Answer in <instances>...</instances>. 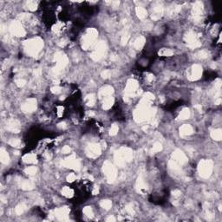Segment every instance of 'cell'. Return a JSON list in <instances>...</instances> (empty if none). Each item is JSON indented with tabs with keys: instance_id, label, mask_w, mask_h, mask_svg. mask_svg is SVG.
I'll list each match as a JSON object with an SVG mask.
<instances>
[{
	"instance_id": "7",
	"label": "cell",
	"mask_w": 222,
	"mask_h": 222,
	"mask_svg": "<svg viewBox=\"0 0 222 222\" xmlns=\"http://www.w3.org/2000/svg\"><path fill=\"white\" fill-rule=\"evenodd\" d=\"M107 49H108L107 44L104 41H101L100 43H98V44L97 45V47H96V49H94V51L90 54V57L94 61H99L106 54Z\"/></svg>"
},
{
	"instance_id": "28",
	"label": "cell",
	"mask_w": 222,
	"mask_h": 222,
	"mask_svg": "<svg viewBox=\"0 0 222 222\" xmlns=\"http://www.w3.org/2000/svg\"><path fill=\"white\" fill-rule=\"evenodd\" d=\"M23 161L25 163H35L37 162V157L34 154H26L23 157Z\"/></svg>"
},
{
	"instance_id": "55",
	"label": "cell",
	"mask_w": 222,
	"mask_h": 222,
	"mask_svg": "<svg viewBox=\"0 0 222 222\" xmlns=\"http://www.w3.org/2000/svg\"><path fill=\"white\" fill-rule=\"evenodd\" d=\"M41 75H42V70H41L40 69H37V70H34V75H35L36 77H38V76H40Z\"/></svg>"
},
{
	"instance_id": "36",
	"label": "cell",
	"mask_w": 222,
	"mask_h": 222,
	"mask_svg": "<svg viewBox=\"0 0 222 222\" xmlns=\"http://www.w3.org/2000/svg\"><path fill=\"white\" fill-rule=\"evenodd\" d=\"M101 206L105 210H109L112 206V202L109 199H104L101 201Z\"/></svg>"
},
{
	"instance_id": "20",
	"label": "cell",
	"mask_w": 222,
	"mask_h": 222,
	"mask_svg": "<svg viewBox=\"0 0 222 222\" xmlns=\"http://www.w3.org/2000/svg\"><path fill=\"white\" fill-rule=\"evenodd\" d=\"M114 93V89L111 86H105L103 88H101L99 91L98 97L99 98H106L108 97H110L112 94Z\"/></svg>"
},
{
	"instance_id": "30",
	"label": "cell",
	"mask_w": 222,
	"mask_h": 222,
	"mask_svg": "<svg viewBox=\"0 0 222 222\" xmlns=\"http://www.w3.org/2000/svg\"><path fill=\"white\" fill-rule=\"evenodd\" d=\"M211 136L215 141H221L222 138V130L221 129H214L211 132Z\"/></svg>"
},
{
	"instance_id": "18",
	"label": "cell",
	"mask_w": 222,
	"mask_h": 222,
	"mask_svg": "<svg viewBox=\"0 0 222 222\" xmlns=\"http://www.w3.org/2000/svg\"><path fill=\"white\" fill-rule=\"evenodd\" d=\"M69 213H70V209L67 206H63V207L55 210L53 215H55V217H56L59 221H66Z\"/></svg>"
},
{
	"instance_id": "48",
	"label": "cell",
	"mask_w": 222,
	"mask_h": 222,
	"mask_svg": "<svg viewBox=\"0 0 222 222\" xmlns=\"http://www.w3.org/2000/svg\"><path fill=\"white\" fill-rule=\"evenodd\" d=\"M50 90H51V92H52V93H54V94H59V93L61 92V90H62V88L56 85V86L52 87Z\"/></svg>"
},
{
	"instance_id": "25",
	"label": "cell",
	"mask_w": 222,
	"mask_h": 222,
	"mask_svg": "<svg viewBox=\"0 0 222 222\" xmlns=\"http://www.w3.org/2000/svg\"><path fill=\"white\" fill-rule=\"evenodd\" d=\"M135 12H136L137 17H138L140 19H144V18H146L147 16H148V12H147L146 9L143 8L142 6H137L136 9H135Z\"/></svg>"
},
{
	"instance_id": "52",
	"label": "cell",
	"mask_w": 222,
	"mask_h": 222,
	"mask_svg": "<svg viewBox=\"0 0 222 222\" xmlns=\"http://www.w3.org/2000/svg\"><path fill=\"white\" fill-rule=\"evenodd\" d=\"M30 18V15L29 14H26V13H22L18 16V18L20 20H26Z\"/></svg>"
},
{
	"instance_id": "17",
	"label": "cell",
	"mask_w": 222,
	"mask_h": 222,
	"mask_svg": "<svg viewBox=\"0 0 222 222\" xmlns=\"http://www.w3.org/2000/svg\"><path fill=\"white\" fill-rule=\"evenodd\" d=\"M163 11H164V10H163L162 4H156L154 6L153 10H152L151 18H152L153 20H158V19H160V18L162 17V15H163Z\"/></svg>"
},
{
	"instance_id": "3",
	"label": "cell",
	"mask_w": 222,
	"mask_h": 222,
	"mask_svg": "<svg viewBox=\"0 0 222 222\" xmlns=\"http://www.w3.org/2000/svg\"><path fill=\"white\" fill-rule=\"evenodd\" d=\"M139 85L136 80L135 79H129L127 82L126 89H125V95H124V100L128 101V99L134 97L135 96L138 95L141 91L138 90Z\"/></svg>"
},
{
	"instance_id": "42",
	"label": "cell",
	"mask_w": 222,
	"mask_h": 222,
	"mask_svg": "<svg viewBox=\"0 0 222 222\" xmlns=\"http://www.w3.org/2000/svg\"><path fill=\"white\" fill-rule=\"evenodd\" d=\"M118 130H119L118 126L116 124H113L112 127H111V128H110V130H109V135H112V136H114V135H116L118 133Z\"/></svg>"
},
{
	"instance_id": "32",
	"label": "cell",
	"mask_w": 222,
	"mask_h": 222,
	"mask_svg": "<svg viewBox=\"0 0 222 222\" xmlns=\"http://www.w3.org/2000/svg\"><path fill=\"white\" fill-rule=\"evenodd\" d=\"M85 102L88 106H94V104L96 103V96L94 94H90L86 97L85 98Z\"/></svg>"
},
{
	"instance_id": "2",
	"label": "cell",
	"mask_w": 222,
	"mask_h": 222,
	"mask_svg": "<svg viewBox=\"0 0 222 222\" xmlns=\"http://www.w3.org/2000/svg\"><path fill=\"white\" fill-rule=\"evenodd\" d=\"M55 61L56 62V66L52 70V73L54 76H56L67 66L69 60L68 57L63 52H57L55 54Z\"/></svg>"
},
{
	"instance_id": "63",
	"label": "cell",
	"mask_w": 222,
	"mask_h": 222,
	"mask_svg": "<svg viewBox=\"0 0 222 222\" xmlns=\"http://www.w3.org/2000/svg\"><path fill=\"white\" fill-rule=\"evenodd\" d=\"M89 116H95V114H94L92 111H90V112L89 113Z\"/></svg>"
},
{
	"instance_id": "54",
	"label": "cell",
	"mask_w": 222,
	"mask_h": 222,
	"mask_svg": "<svg viewBox=\"0 0 222 222\" xmlns=\"http://www.w3.org/2000/svg\"><path fill=\"white\" fill-rule=\"evenodd\" d=\"M70 151H71V149H70V148L69 146H64L63 148V149H62V152L63 154H69V153H70Z\"/></svg>"
},
{
	"instance_id": "8",
	"label": "cell",
	"mask_w": 222,
	"mask_h": 222,
	"mask_svg": "<svg viewBox=\"0 0 222 222\" xmlns=\"http://www.w3.org/2000/svg\"><path fill=\"white\" fill-rule=\"evenodd\" d=\"M185 41L187 42V45L192 49H195L201 45V43L199 41L196 33L193 31H189L185 35Z\"/></svg>"
},
{
	"instance_id": "35",
	"label": "cell",
	"mask_w": 222,
	"mask_h": 222,
	"mask_svg": "<svg viewBox=\"0 0 222 222\" xmlns=\"http://www.w3.org/2000/svg\"><path fill=\"white\" fill-rule=\"evenodd\" d=\"M190 116H191L190 110H189L188 109H184L180 112V116H179V118H180V120H187V119H188V118L190 117Z\"/></svg>"
},
{
	"instance_id": "56",
	"label": "cell",
	"mask_w": 222,
	"mask_h": 222,
	"mask_svg": "<svg viewBox=\"0 0 222 222\" xmlns=\"http://www.w3.org/2000/svg\"><path fill=\"white\" fill-rule=\"evenodd\" d=\"M63 113V107H58V111H57L58 116H62Z\"/></svg>"
},
{
	"instance_id": "37",
	"label": "cell",
	"mask_w": 222,
	"mask_h": 222,
	"mask_svg": "<svg viewBox=\"0 0 222 222\" xmlns=\"http://www.w3.org/2000/svg\"><path fill=\"white\" fill-rule=\"evenodd\" d=\"M8 143H9L11 147L18 148V147H20V145H21V141H20L19 139H18V138H11V139L8 142Z\"/></svg>"
},
{
	"instance_id": "27",
	"label": "cell",
	"mask_w": 222,
	"mask_h": 222,
	"mask_svg": "<svg viewBox=\"0 0 222 222\" xmlns=\"http://www.w3.org/2000/svg\"><path fill=\"white\" fill-rule=\"evenodd\" d=\"M115 162L120 168H123L124 166H125V164H126V161H124L123 158L121 156V154H119L118 151L115 154Z\"/></svg>"
},
{
	"instance_id": "61",
	"label": "cell",
	"mask_w": 222,
	"mask_h": 222,
	"mask_svg": "<svg viewBox=\"0 0 222 222\" xmlns=\"http://www.w3.org/2000/svg\"><path fill=\"white\" fill-rule=\"evenodd\" d=\"M221 97H219V98H217L216 100H215V104L220 105V104H221Z\"/></svg>"
},
{
	"instance_id": "10",
	"label": "cell",
	"mask_w": 222,
	"mask_h": 222,
	"mask_svg": "<svg viewBox=\"0 0 222 222\" xmlns=\"http://www.w3.org/2000/svg\"><path fill=\"white\" fill-rule=\"evenodd\" d=\"M85 152H86V154H87L88 157L95 159V158H97L99 155L101 154V147H100L99 144L92 143V144H90L86 148Z\"/></svg>"
},
{
	"instance_id": "4",
	"label": "cell",
	"mask_w": 222,
	"mask_h": 222,
	"mask_svg": "<svg viewBox=\"0 0 222 222\" xmlns=\"http://www.w3.org/2000/svg\"><path fill=\"white\" fill-rule=\"evenodd\" d=\"M214 163L211 160H202L198 166V171L202 178H208L213 172Z\"/></svg>"
},
{
	"instance_id": "59",
	"label": "cell",
	"mask_w": 222,
	"mask_h": 222,
	"mask_svg": "<svg viewBox=\"0 0 222 222\" xmlns=\"http://www.w3.org/2000/svg\"><path fill=\"white\" fill-rule=\"evenodd\" d=\"M66 123H61L58 124V128H66Z\"/></svg>"
},
{
	"instance_id": "6",
	"label": "cell",
	"mask_w": 222,
	"mask_h": 222,
	"mask_svg": "<svg viewBox=\"0 0 222 222\" xmlns=\"http://www.w3.org/2000/svg\"><path fill=\"white\" fill-rule=\"evenodd\" d=\"M102 170L103 173H105L109 183H113L117 176V171L116 167L109 161H105L103 163V167H102Z\"/></svg>"
},
{
	"instance_id": "16",
	"label": "cell",
	"mask_w": 222,
	"mask_h": 222,
	"mask_svg": "<svg viewBox=\"0 0 222 222\" xmlns=\"http://www.w3.org/2000/svg\"><path fill=\"white\" fill-rule=\"evenodd\" d=\"M6 129L13 132V133H18L20 131L21 126H20V123L16 120V119H11L6 123V126H5Z\"/></svg>"
},
{
	"instance_id": "15",
	"label": "cell",
	"mask_w": 222,
	"mask_h": 222,
	"mask_svg": "<svg viewBox=\"0 0 222 222\" xmlns=\"http://www.w3.org/2000/svg\"><path fill=\"white\" fill-rule=\"evenodd\" d=\"M21 109L24 112L31 113L37 109V100L34 98L28 99L25 103L21 106Z\"/></svg>"
},
{
	"instance_id": "47",
	"label": "cell",
	"mask_w": 222,
	"mask_h": 222,
	"mask_svg": "<svg viewBox=\"0 0 222 222\" xmlns=\"http://www.w3.org/2000/svg\"><path fill=\"white\" fill-rule=\"evenodd\" d=\"M62 28H63V24H61V23H58V24H56V25L53 26L52 30H53V31H54V32L57 33V32H59V31L62 30Z\"/></svg>"
},
{
	"instance_id": "14",
	"label": "cell",
	"mask_w": 222,
	"mask_h": 222,
	"mask_svg": "<svg viewBox=\"0 0 222 222\" xmlns=\"http://www.w3.org/2000/svg\"><path fill=\"white\" fill-rule=\"evenodd\" d=\"M203 4L201 2H196L192 9V15L194 17V20H195L196 22H198L199 20H200L201 18V15L203 13Z\"/></svg>"
},
{
	"instance_id": "33",
	"label": "cell",
	"mask_w": 222,
	"mask_h": 222,
	"mask_svg": "<svg viewBox=\"0 0 222 222\" xmlns=\"http://www.w3.org/2000/svg\"><path fill=\"white\" fill-rule=\"evenodd\" d=\"M62 194L63 196L67 198H71L73 195H74V191L73 189H71L70 187H64L62 190Z\"/></svg>"
},
{
	"instance_id": "43",
	"label": "cell",
	"mask_w": 222,
	"mask_h": 222,
	"mask_svg": "<svg viewBox=\"0 0 222 222\" xmlns=\"http://www.w3.org/2000/svg\"><path fill=\"white\" fill-rule=\"evenodd\" d=\"M197 56L199 59H206L208 56V52L205 49H202V50L198 52Z\"/></svg>"
},
{
	"instance_id": "51",
	"label": "cell",
	"mask_w": 222,
	"mask_h": 222,
	"mask_svg": "<svg viewBox=\"0 0 222 222\" xmlns=\"http://www.w3.org/2000/svg\"><path fill=\"white\" fill-rule=\"evenodd\" d=\"M25 83H26V81H25V79H18V80L16 81V84L18 87H24L25 85Z\"/></svg>"
},
{
	"instance_id": "58",
	"label": "cell",
	"mask_w": 222,
	"mask_h": 222,
	"mask_svg": "<svg viewBox=\"0 0 222 222\" xmlns=\"http://www.w3.org/2000/svg\"><path fill=\"white\" fill-rule=\"evenodd\" d=\"M99 192V188L97 186H96L95 187H94V190H93V192H92V194L94 195H97Z\"/></svg>"
},
{
	"instance_id": "9",
	"label": "cell",
	"mask_w": 222,
	"mask_h": 222,
	"mask_svg": "<svg viewBox=\"0 0 222 222\" xmlns=\"http://www.w3.org/2000/svg\"><path fill=\"white\" fill-rule=\"evenodd\" d=\"M10 31L16 37H23L25 35V30L19 21H13L10 25Z\"/></svg>"
},
{
	"instance_id": "1",
	"label": "cell",
	"mask_w": 222,
	"mask_h": 222,
	"mask_svg": "<svg viewBox=\"0 0 222 222\" xmlns=\"http://www.w3.org/2000/svg\"><path fill=\"white\" fill-rule=\"evenodd\" d=\"M25 52L30 56H37L44 46V42L41 38L36 37L28 41H25Z\"/></svg>"
},
{
	"instance_id": "5",
	"label": "cell",
	"mask_w": 222,
	"mask_h": 222,
	"mask_svg": "<svg viewBox=\"0 0 222 222\" xmlns=\"http://www.w3.org/2000/svg\"><path fill=\"white\" fill-rule=\"evenodd\" d=\"M97 35H98V31L96 29L94 28L89 29L82 39V48L84 49H90V47L97 39Z\"/></svg>"
},
{
	"instance_id": "49",
	"label": "cell",
	"mask_w": 222,
	"mask_h": 222,
	"mask_svg": "<svg viewBox=\"0 0 222 222\" xmlns=\"http://www.w3.org/2000/svg\"><path fill=\"white\" fill-rule=\"evenodd\" d=\"M143 98L146 99V100H148V101H152L154 99V96L152 93H150V92H148V93H146V94L144 95Z\"/></svg>"
},
{
	"instance_id": "45",
	"label": "cell",
	"mask_w": 222,
	"mask_h": 222,
	"mask_svg": "<svg viewBox=\"0 0 222 222\" xmlns=\"http://www.w3.org/2000/svg\"><path fill=\"white\" fill-rule=\"evenodd\" d=\"M125 210H126L127 213L129 214L130 215H134V214H135V210H134V207H133V206H132L131 204L127 205L126 207H125Z\"/></svg>"
},
{
	"instance_id": "29",
	"label": "cell",
	"mask_w": 222,
	"mask_h": 222,
	"mask_svg": "<svg viewBox=\"0 0 222 222\" xmlns=\"http://www.w3.org/2000/svg\"><path fill=\"white\" fill-rule=\"evenodd\" d=\"M21 187L24 190H32L34 188V183L30 180H25L21 182Z\"/></svg>"
},
{
	"instance_id": "12",
	"label": "cell",
	"mask_w": 222,
	"mask_h": 222,
	"mask_svg": "<svg viewBox=\"0 0 222 222\" xmlns=\"http://www.w3.org/2000/svg\"><path fill=\"white\" fill-rule=\"evenodd\" d=\"M172 160L174 161L177 164L180 165H184L187 162V157L185 154V153H183L181 150L180 149H176L172 154Z\"/></svg>"
},
{
	"instance_id": "50",
	"label": "cell",
	"mask_w": 222,
	"mask_h": 222,
	"mask_svg": "<svg viewBox=\"0 0 222 222\" xmlns=\"http://www.w3.org/2000/svg\"><path fill=\"white\" fill-rule=\"evenodd\" d=\"M75 179H76V175L73 173H70V174L67 176V180H68L69 182H73L74 180H75Z\"/></svg>"
},
{
	"instance_id": "21",
	"label": "cell",
	"mask_w": 222,
	"mask_h": 222,
	"mask_svg": "<svg viewBox=\"0 0 222 222\" xmlns=\"http://www.w3.org/2000/svg\"><path fill=\"white\" fill-rule=\"evenodd\" d=\"M193 132H194V129H193L192 126H190L189 124H184L180 128V135L181 136L190 135L193 134Z\"/></svg>"
},
{
	"instance_id": "11",
	"label": "cell",
	"mask_w": 222,
	"mask_h": 222,
	"mask_svg": "<svg viewBox=\"0 0 222 222\" xmlns=\"http://www.w3.org/2000/svg\"><path fill=\"white\" fill-rule=\"evenodd\" d=\"M63 165L66 168H73L77 171H79L81 168V162L79 160H77L75 157V155H71V156L66 158L63 161Z\"/></svg>"
},
{
	"instance_id": "38",
	"label": "cell",
	"mask_w": 222,
	"mask_h": 222,
	"mask_svg": "<svg viewBox=\"0 0 222 222\" xmlns=\"http://www.w3.org/2000/svg\"><path fill=\"white\" fill-rule=\"evenodd\" d=\"M27 8L31 11H34L37 10V3L36 1H28L27 2Z\"/></svg>"
},
{
	"instance_id": "22",
	"label": "cell",
	"mask_w": 222,
	"mask_h": 222,
	"mask_svg": "<svg viewBox=\"0 0 222 222\" xmlns=\"http://www.w3.org/2000/svg\"><path fill=\"white\" fill-rule=\"evenodd\" d=\"M136 187H137V190L138 192L140 193H145L146 190H147V186H146V183L143 180V177L142 175H140L137 179V181H136Z\"/></svg>"
},
{
	"instance_id": "60",
	"label": "cell",
	"mask_w": 222,
	"mask_h": 222,
	"mask_svg": "<svg viewBox=\"0 0 222 222\" xmlns=\"http://www.w3.org/2000/svg\"><path fill=\"white\" fill-rule=\"evenodd\" d=\"M107 221H116V218L114 216H110L107 219Z\"/></svg>"
},
{
	"instance_id": "34",
	"label": "cell",
	"mask_w": 222,
	"mask_h": 222,
	"mask_svg": "<svg viewBox=\"0 0 222 222\" xmlns=\"http://www.w3.org/2000/svg\"><path fill=\"white\" fill-rule=\"evenodd\" d=\"M26 209H27V206L25 205V203H21V204H19L16 206L15 212L18 215H21L26 211Z\"/></svg>"
},
{
	"instance_id": "19",
	"label": "cell",
	"mask_w": 222,
	"mask_h": 222,
	"mask_svg": "<svg viewBox=\"0 0 222 222\" xmlns=\"http://www.w3.org/2000/svg\"><path fill=\"white\" fill-rule=\"evenodd\" d=\"M119 154H121V156L124 159V161L126 162L131 161L133 159V151L132 149H130L129 148L127 147H123L119 149Z\"/></svg>"
},
{
	"instance_id": "23",
	"label": "cell",
	"mask_w": 222,
	"mask_h": 222,
	"mask_svg": "<svg viewBox=\"0 0 222 222\" xmlns=\"http://www.w3.org/2000/svg\"><path fill=\"white\" fill-rule=\"evenodd\" d=\"M114 102H115V99H114V97H112L111 96L106 97V98L104 99V101H103L102 109H105V110H108V109H111L112 106H113V104H114Z\"/></svg>"
},
{
	"instance_id": "44",
	"label": "cell",
	"mask_w": 222,
	"mask_h": 222,
	"mask_svg": "<svg viewBox=\"0 0 222 222\" xmlns=\"http://www.w3.org/2000/svg\"><path fill=\"white\" fill-rule=\"evenodd\" d=\"M128 39H129V35H128V32H125L123 35L122 36V38H121V44H122V45H125L128 43Z\"/></svg>"
},
{
	"instance_id": "41",
	"label": "cell",
	"mask_w": 222,
	"mask_h": 222,
	"mask_svg": "<svg viewBox=\"0 0 222 222\" xmlns=\"http://www.w3.org/2000/svg\"><path fill=\"white\" fill-rule=\"evenodd\" d=\"M162 150V146L160 142H155L154 145H153V148L151 149L152 153H158L160 151Z\"/></svg>"
},
{
	"instance_id": "53",
	"label": "cell",
	"mask_w": 222,
	"mask_h": 222,
	"mask_svg": "<svg viewBox=\"0 0 222 222\" xmlns=\"http://www.w3.org/2000/svg\"><path fill=\"white\" fill-rule=\"evenodd\" d=\"M172 195L174 198H179L181 196V192L180 190H174L172 192Z\"/></svg>"
},
{
	"instance_id": "62",
	"label": "cell",
	"mask_w": 222,
	"mask_h": 222,
	"mask_svg": "<svg viewBox=\"0 0 222 222\" xmlns=\"http://www.w3.org/2000/svg\"><path fill=\"white\" fill-rule=\"evenodd\" d=\"M195 109H197L198 110L201 111V106H200V105H196V106H195Z\"/></svg>"
},
{
	"instance_id": "13",
	"label": "cell",
	"mask_w": 222,
	"mask_h": 222,
	"mask_svg": "<svg viewBox=\"0 0 222 222\" xmlns=\"http://www.w3.org/2000/svg\"><path fill=\"white\" fill-rule=\"evenodd\" d=\"M201 75H202V67L199 64H195L192 66L190 70L188 79L190 81H197L200 78Z\"/></svg>"
},
{
	"instance_id": "31",
	"label": "cell",
	"mask_w": 222,
	"mask_h": 222,
	"mask_svg": "<svg viewBox=\"0 0 222 222\" xmlns=\"http://www.w3.org/2000/svg\"><path fill=\"white\" fill-rule=\"evenodd\" d=\"M158 55L161 56H171L173 55V51L168 48H162L158 51Z\"/></svg>"
},
{
	"instance_id": "40",
	"label": "cell",
	"mask_w": 222,
	"mask_h": 222,
	"mask_svg": "<svg viewBox=\"0 0 222 222\" xmlns=\"http://www.w3.org/2000/svg\"><path fill=\"white\" fill-rule=\"evenodd\" d=\"M25 172L26 174H28L30 176L35 175L37 173V168L36 167H28L27 168H25Z\"/></svg>"
},
{
	"instance_id": "39",
	"label": "cell",
	"mask_w": 222,
	"mask_h": 222,
	"mask_svg": "<svg viewBox=\"0 0 222 222\" xmlns=\"http://www.w3.org/2000/svg\"><path fill=\"white\" fill-rule=\"evenodd\" d=\"M83 214L89 217V218H92L94 216V213H93V210L90 206H86L83 208Z\"/></svg>"
},
{
	"instance_id": "26",
	"label": "cell",
	"mask_w": 222,
	"mask_h": 222,
	"mask_svg": "<svg viewBox=\"0 0 222 222\" xmlns=\"http://www.w3.org/2000/svg\"><path fill=\"white\" fill-rule=\"evenodd\" d=\"M146 39L144 37H139L138 38H136V40L134 43V47L136 49H141L143 48L144 44H145Z\"/></svg>"
},
{
	"instance_id": "46",
	"label": "cell",
	"mask_w": 222,
	"mask_h": 222,
	"mask_svg": "<svg viewBox=\"0 0 222 222\" xmlns=\"http://www.w3.org/2000/svg\"><path fill=\"white\" fill-rule=\"evenodd\" d=\"M101 76L104 79H107L109 77L111 76V71L109 70H103L101 73Z\"/></svg>"
},
{
	"instance_id": "24",
	"label": "cell",
	"mask_w": 222,
	"mask_h": 222,
	"mask_svg": "<svg viewBox=\"0 0 222 222\" xmlns=\"http://www.w3.org/2000/svg\"><path fill=\"white\" fill-rule=\"evenodd\" d=\"M0 161L3 164H8L10 162L9 154L4 148H1L0 150Z\"/></svg>"
},
{
	"instance_id": "57",
	"label": "cell",
	"mask_w": 222,
	"mask_h": 222,
	"mask_svg": "<svg viewBox=\"0 0 222 222\" xmlns=\"http://www.w3.org/2000/svg\"><path fill=\"white\" fill-rule=\"evenodd\" d=\"M147 79H148V81L149 82H153V81L154 80V75L152 74H149L148 76H147Z\"/></svg>"
}]
</instances>
